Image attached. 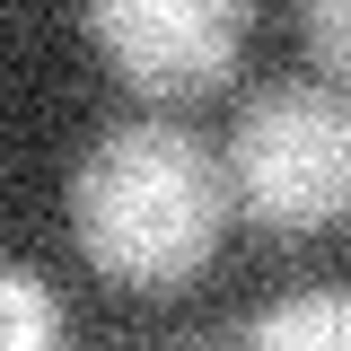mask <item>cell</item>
<instances>
[{"label":"cell","mask_w":351,"mask_h":351,"mask_svg":"<svg viewBox=\"0 0 351 351\" xmlns=\"http://www.w3.org/2000/svg\"><path fill=\"white\" fill-rule=\"evenodd\" d=\"M228 211H237L228 158H211V141H193L184 123H114L71 167L80 255L114 290H141V299L193 281L211 263Z\"/></svg>","instance_id":"6da1fadb"},{"label":"cell","mask_w":351,"mask_h":351,"mask_svg":"<svg viewBox=\"0 0 351 351\" xmlns=\"http://www.w3.org/2000/svg\"><path fill=\"white\" fill-rule=\"evenodd\" d=\"M237 343H255V351H351V290H299V299L246 316Z\"/></svg>","instance_id":"277c9868"},{"label":"cell","mask_w":351,"mask_h":351,"mask_svg":"<svg viewBox=\"0 0 351 351\" xmlns=\"http://www.w3.org/2000/svg\"><path fill=\"white\" fill-rule=\"evenodd\" d=\"M88 36L132 97L176 106L228 80L246 44V0H88Z\"/></svg>","instance_id":"3957f363"},{"label":"cell","mask_w":351,"mask_h":351,"mask_svg":"<svg viewBox=\"0 0 351 351\" xmlns=\"http://www.w3.org/2000/svg\"><path fill=\"white\" fill-rule=\"evenodd\" d=\"M299 44L334 88H351V0H299Z\"/></svg>","instance_id":"8992f818"},{"label":"cell","mask_w":351,"mask_h":351,"mask_svg":"<svg viewBox=\"0 0 351 351\" xmlns=\"http://www.w3.org/2000/svg\"><path fill=\"white\" fill-rule=\"evenodd\" d=\"M228 193L263 237H316L351 211V88L272 80L237 106Z\"/></svg>","instance_id":"7a4b0ae2"},{"label":"cell","mask_w":351,"mask_h":351,"mask_svg":"<svg viewBox=\"0 0 351 351\" xmlns=\"http://www.w3.org/2000/svg\"><path fill=\"white\" fill-rule=\"evenodd\" d=\"M0 343L9 351H53L62 343V307L44 290V272H27V263L0 272Z\"/></svg>","instance_id":"5b68a950"}]
</instances>
